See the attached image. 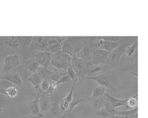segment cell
Returning a JSON list of instances; mask_svg holds the SVG:
<instances>
[{
    "instance_id": "obj_1",
    "label": "cell",
    "mask_w": 148,
    "mask_h": 118,
    "mask_svg": "<svg viewBox=\"0 0 148 118\" xmlns=\"http://www.w3.org/2000/svg\"><path fill=\"white\" fill-rule=\"evenodd\" d=\"M32 36H0V57L18 55L24 60L28 58V50Z\"/></svg>"
},
{
    "instance_id": "obj_2",
    "label": "cell",
    "mask_w": 148,
    "mask_h": 118,
    "mask_svg": "<svg viewBox=\"0 0 148 118\" xmlns=\"http://www.w3.org/2000/svg\"><path fill=\"white\" fill-rule=\"evenodd\" d=\"M87 36H66L61 43L62 53L71 57L77 55L86 43Z\"/></svg>"
},
{
    "instance_id": "obj_3",
    "label": "cell",
    "mask_w": 148,
    "mask_h": 118,
    "mask_svg": "<svg viewBox=\"0 0 148 118\" xmlns=\"http://www.w3.org/2000/svg\"><path fill=\"white\" fill-rule=\"evenodd\" d=\"M89 80L95 81L99 86L110 89L114 92L116 91L115 87L117 85V77L115 72L110 69L96 76H86L83 81Z\"/></svg>"
},
{
    "instance_id": "obj_4",
    "label": "cell",
    "mask_w": 148,
    "mask_h": 118,
    "mask_svg": "<svg viewBox=\"0 0 148 118\" xmlns=\"http://www.w3.org/2000/svg\"><path fill=\"white\" fill-rule=\"evenodd\" d=\"M128 44L126 42H123L117 47L113 49L109 53L108 58L106 61V64L109 68H118L120 58L123 54H125V50Z\"/></svg>"
},
{
    "instance_id": "obj_5",
    "label": "cell",
    "mask_w": 148,
    "mask_h": 118,
    "mask_svg": "<svg viewBox=\"0 0 148 118\" xmlns=\"http://www.w3.org/2000/svg\"><path fill=\"white\" fill-rule=\"evenodd\" d=\"M71 64L75 71L79 81H82L84 78L87 76V70L86 67V62L77 56L72 57Z\"/></svg>"
},
{
    "instance_id": "obj_6",
    "label": "cell",
    "mask_w": 148,
    "mask_h": 118,
    "mask_svg": "<svg viewBox=\"0 0 148 118\" xmlns=\"http://www.w3.org/2000/svg\"><path fill=\"white\" fill-rule=\"evenodd\" d=\"M34 51L49 52L48 43L45 36H32L29 46L28 54Z\"/></svg>"
},
{
    "instance_id": "obj_7",
    "label": "cell",
    "mask_w": 148,
    "mask_h": 118,
    "mask_svg": "<svg viewBox=\"0 0 148 118\" xmlns=\"http://www.w3.org/2000/svg\"><path fill=\"white\" fill-rule=\"evenodd\" d=\"M33 57L39 63L40 66L48 68L51 65V56L48 51H34L28 54V59L29 57Z\"/></svg>"
},
{
    "instance_id": "obj_8",
    "label": "cell",
    "mask_w": 148,
    "mask_h": 118,
    "mask_svg": "<svg viewBox=\"0 0 148 118\" xmlns=\"http://www.w3.org/2000/svg\"><path fill=\"white\" fill-rule=\"evenodd\" d=\"M72 57L65 54H61L59 55L55 56L51 60V65L54 66L57 70L66 71L68 63L71 62Z\"/></svg>"
},
{
    "instance_id": "obj_9",
    "label": "cell",
    "mask_w": 148,
    "mask_h": 118,
    "mask_svg": "<svg viewBox=\"0 0 148 118\" xmlns=\"http://www.w3.org/2000/svg\"><path fill=\"white\" fill-rule=\"evenodd\" d=\"M94 36H87V40L84 47L79 51L81 59L86 62L91 60L92 52L95 47L94 45Z\"/></svg>"
},
{
    "instance_id": "obj_10",
    "label": "cell",
    "mask_w": 148,
    "mask_h": 118,
    "mask_svg": "<svg viewBox=\"0 0 148 118\" xmlns=\"http://www.w3.org/2000/svg\"><path fill=\"white\" fill-rule=\"evenodd\" d=\"M3 60L4 65L2 69V75L8 73L10 70L16 67L20 64V56L15 54L6 56L3 58Z\"/></svg>"
},
{
    "instance_id": "obj_11",
    "label": "cell",
    "mask_w": 148,
    "mask_h": 118,
    "mask_svg": "<svg viewBox=\"0 0 148 118\" xmlns=\"http://www.w3.org/2000/svg\"><path fill=\"white\" fill-rule=\"evenodd\" d=\"M109 53L103 49L94 48L91 59V65L106 64Z\"/></svg>"
},
{
    "instance_id": "obj_12",
    "label": "cell",
    "mask_w": 148,
    "mask_h": 118,
    "mask_svg": "<svg viewBox=\"0 0 148 118\" xmlns=\"http://www.w3.org/2000/svg\"><path fill=\"white\" fill-rule=\"evenodd\" d=\"M106 101L104 94L95 99L88 101L87 107L88 112L92 115H94L96 112L104 107Z\"/></svg>"
},
{
    "instance_id": "obj_13",
    "label": "cell",
    "mask_w": 148,
    "mask_h": 118,
    "mask_svg": "<svg viewBox=\"0 0 148 118\" xmlns=\"http://www.w3.org/2000/svg\"><path fill=\"white\" fill-rule=\"evenodd\" d=\"M40 113H44L48 112L52 106V98L50 94L40 92L39 99Z\"/></svg>"
},
{
    "instance_id": "obj_14",
    "label": "cell",
    "mask_w": 148,
    "mask_h": 118,
    "mask_svg": "<svg viewBox=\"0 0 148 118\" xmlns=\"http://www.w3.org/2000/svg\"><path fill=\"white\" fill-rule=\"evenodd\" d=\"M123 42V40H121L116 42L105 41L103 40H98L97 38V40L95 43V48L103 49L110 53Z\"/></svg>"
},
{
    "instance_id": "obj_15",
    "label": "cell",
    "mask_w": 148,
    "mask_h": 118,
    "mask_svg": "<svg viewBox=\"0 0 148 118\" xmlns=\"http://www.w3.org/2000/svg\"><path fill=\"white\" fill-rule=\"evenodd\" d=\"M105 96L106 97V100L108 101L112 106L114 108L119 107L125 106L126 108V109L128 108L127 105V102L128 98L126 99H116L115 97L112 96L107 91H106L104 93Z\"/></svg>"
},
{
    "instance_id": "obj_16",
    "label": "cell",
    "mask_w": 148,
    "mask_h": 118,
    "mask_svg": "<svg viewBox=\"0 0 148 118\" xmlns=\"http://www.w3.org/2000/svg\"><path fill=\"white\" fill-rule=\"evenodd\" d=\"M0 80L8 81L17 86H20L22 85L23 81L20 75L18 72L8 73L2 75L0 76Z\"/></svg>"
},
{
    "instance_id": "obj_17",
    "label": "cell",
    "mask_w": 148,
    "mask_h": 118,
    "mask_svg": "<svg viewBox=\"0 0 148 118\" xmlns=\"http://www.w3.org/2000/svg\"><path fill=\"white\" fill-rule=\"evenodd\" d=\"M109 67L106 64L91 65L87 68V76H96L108 71Z\"/></svg>"
},
{
    "instance_id": "obj_18",
    "label": "cell",
    "mask_w": 148,
    "mask_h": 118,
    "mask_svg": "<svg viewBox=\"0 0 148 118\" xmlns=\"http://www.w3.org/2000/svg\"><path fill=\"white\" fill-rule=\"evenodd\" d=\"M39 62L33 57H29L27 60H25V68L27 70L33 73L37 72L38 68L40 67Z\"/></svg>"
},
{
    "instance_id": "obj_19",
    "label": "cell",
    "mask_w": 148,
    "mask_h": 118,
    "mask_svg": "<svg viewBox=\"0 0 148 118\" xmlns=\"http://www.w3.org/2000/svg\"><path fill=\"white\" fill-rule=\"evenodd\" d=\"M40 92H37L36 96L33 100L29 102L28 104V108L31 113L32 115H37L40 113L39 105V99Z\"/></svg>"
},
{
    "instance_id": "obj_20",
    "label": "cell",
    "mask_w": 148,
    "mask_h": 118,
    "mask_svg": "<svg viewBox=\"0 0 148 118\" xmlns=\"http://www.w3.org/2000/svg\"><path fill=\"white\" fill-rule=\"evenodd\" d=\"M43 79V78H41L37 73H36L33 74V75L28 78V81L33 85L34 88L37 90V92H40V85Z\"/></svg>"
},
{
    "instance_id": "obj_21",
    "label": "cell",
    "mask_w": 148,
    "mask_h": 118,
    "mask_svg": "<svg viewBox=\"0 0 148 118\" xmlns=\"http://www.w3.org/2000/svg\"><path fill=\"white\" fill-rule=\"evenodd\" d=\"M106 89V88L99 85L95 87L92 91V94L87 99V101L92 100L103 95Z\"/></svg>"
},
{
    "instance_id": "obj_22",
    "label": "cell",
    "mask_w": 148,
    "mask_h": 118,
    "mask_svg": "<svg viewBox=\"0 0 148 118\" xmlns=\"http://www.w3.org/2000/svg\"><path fill=\"white\" fill-rule=\"evenodd\" d=\"M66 74L67 73L66 72H60L59 70L55 69V70L53 71L51 74L47 77V79L49 82H57L63 75Z\"/></svg>"
},
{
    "instance_id": "obj_23",
    "label": "cell",
    "mask_w": 148,
    "mask_h": 118,
    "mask_svg": "<svg viewBox=\"0 0 148 118\" xmlns=\"http://www.w3.org/2000/svg\"><path fill=\"white\" fill-rule=\"evenodd\" d=\"M0 92L2 94L5 95L12 98H15L18 94L17 88L14 86H10L6 89H1Z\"/></svg>"
},
{
    "instance_id": "obj_24",
    "label": "cell",
    "mask_w": 148,
    "mask_h": 118,
    "mask_svg": "<svg viewBox=\"0 0 148 118\" xmlns=\"http://www.w3.org/2000/svg\"><path fill=\"white\" fill-rule=\"evenodd\" d=\"M86 101V99L83 98H76L73 99L72 101L69 103V108L66 111V113L68 114H71L73 110L79 104L85 102Z\"/></svg>"
},
{
    "instance_id": "obj_25",
    "label": "cell",
    "mask_w": 148,
    "mask_h": 118,
    "mask_svg": "<svg viewBox=\"0 0 148 118\" xmlns=\"http://www.w3.org/2000/svg\"><path fill=\"white\" fill-rule=\"evenodd\" d=\"M61 43L57 42L48 45L49 52L53 53L55 56H58L62 54V46Z\"/></svg>"
},
{
    "instance_id": "obj_26",
    "label": "cell",
    "mask_w": 148,
    "mask_h": 118,
    "mask_svg": "<svg viewBox=\"0 0 148 118\" xmlns=\"http://www.w3.org/2000/svg\"><path fill=\"white\" fill-rule=\"evenodd\" d=\"M66 71L67 74L69 75L71 80L72 81L73 84L74 85L76 82L78 81L79 80L77 74L71 64V62L68 63V67Z\"/></svg>"
},
{
    "instance_id": "obj_27",
    "label": "cell",
    "mask_w": 148,
    "mask_h": 118,
    "mask_svg": "<svg viewBox=\"0 0 148 118\" xmlns=\"http://www.w3.org/2000/svg\"><path fill=\"white\" fill-rule=\"evenodd\" d=\"M52 72L53 71L49 70L47 68L40 66L36 73L43 79H47V77L51 74Z\"/></svg>"
},
{
    "instance_id": "obj_28",
    "label": "cell",
    "mask_w": 148,
    "mask_h": 118,
    "mask_svg": "<svg viewBox=\"0 0 148 118\" xmlns=\"http://www.w3.org/2000/svg\"><path fill=\"white\" fill-rule=\"evenodd\" d=\"M138 106L133 109L130 110H117L116 115L129 117L138 112Z\"/></svg>"
},
{
    "instance_id": "obj_29",
    "label": "cell",
    "mask_w": 148,
    "mask_h": 118,
    "mask_svg": "<svg viewBox=\"0 0 148 118\" xmlns=\"http://www.w3.org/2000/svg\"><path fill=\"white\" fill-rule=\"evenodd\" d=\"M137 48L138 43L137 42L134 43L132 45H128L125 47V54H126L128 56H130L134 54Z\"/></svg>"
},
{
    "instance_id": "obj_30",
    "label": "cell",
    "mask_w": 148,
    "mask_h": 118,
    "mask_svg": "<svg viewBox=\"0 0 148 118\" xmlns=\"http://www.w3.org/2000/svg\"><path fill=\"white\" fill-rule=\"evenodd\" d=\"M69 102H66L64 99V98H63V96H61L59 104V109L61 112V114L66 112L69 108Z\"/></svg>"
},
{
    "instance_id": "obj_31",
    "label": "cell",
    "mask_w": 148,
    "mask_h": 118,
    "mask_svg": "<svg viewBox=\"0 0 148 118\" xmlns=\"http://www.w3.org/2000/svg\"><path fill=\"white\" fill-rule=\"evenodd\" d=\"M138 95L137 94L134 95L132 97H129L128 98V101L127 102V105L128 108H134L137 107L138 101L137 100V98Z\"/></svg>"
},
{
    "instance_id": "obj_32",
    "label": "cell",
    "mask_w": 148,
    "mask_h": 118,
    "mask_svg": "<svg viewBox=\"0 0 148 118\" xmlns=\"http://www.w3.org/2000/svg\"><path fill=\"white\" fill-rule=\"evenodd\" d=\"M120 37L117 36H97L98 40H103L105 41L114 42L119 41Z\"/></svg>"
},
{
    "instance_id": "obj_33",
    "label": "cell",
    "mask_w": 148,
    "mask_h": 118,
    "mask_svg": "<svg viewBox=\"0 0 148 118\" xmlns=\"http://www.w3.org/2000/svg\"><path fill=\"white\" fill-rule=\"evenodd\" d=\"M104 107L107 112L111 115H116L118 110L116 109V108H113L108 101L106 100V101Z\"/></svg>"
},
{
    "instance_id": "obj_34",
    "label": "cell",
    "mask_w": 148,
    "mask_h": 118,
    "mask_svg": "<svg viewBox=\"0 0 148 118\" xmlns=\"http://www.w3.org/2000/svg\"><path fill=\"white\" fill-rule=\"evenodd\" d=\"M94 115L103 118L105 117H107V116H110L111 115L107 112V111L106 109L104 107L102 108L96 112Z\"/></svg>"
},
{
    "instance_id": "obj_35",
    "label": "cell",
    "mask_w": 148,
    "mask_h": 118,
    "mask_svg": "<svg viewBox=\"0 0 148 118\" xmlns=\"http://www.w3.org/2000/svg\"><path fill=\"white\" fill-rule=\"evenodd\" d=\"M50 87V82L47 79H43L40 85V92H46Z\"/></svg>"
},
{
    "instance_id": "obj_36",
    "label": "cell",
    "mask_w": 148,
    "mask_h": 118,
    "mask_svg": "<svg viewBox=\"0 0 148 118\" xmlns=\"http://www.w3.org/2000/svg\"><path fill=\"white\" fill-rule=\"evenodd\" d=\"M71 80V78L69 77V75L66 74L65 75H63L60 80L57 82V84L59 86L60 84H64L65 85L66 84H67L68 82H70V81Z\"/></svg>"
},
{
    "instance_id": "obj_37",
    "label": "cell",
    "mask_w": 148,
    "mask_h": 118,
    "mask_svg": "<svg viewBox=\"0 0 148 118\" xmlns=\"http://www.w3.org/2000/svg\"><path fill=\"white\" fill-rule=\"evenodd\" d=\"M74 85L73 84L70 93H69V94H68L67 95H66L65 98H64V99L66 102H69V103L72 101L73 99V92L74 88Z\"/></svg>"
},
{
    "instance_id": "obj_38",
    "label": "cell",
    "mask_w": 148,
    "mask_h": 118,
    "mask_svg": "<svg viewBox=\"0 0 148 118\" xmlns=\"http://www.w3.org/2000/svg\"><path fill=\"white\" fill-rule=\"evenodd\" d=\"M70 115H71L68 114L66 112H65L60 115H58L57 118H69Z\"/></svg>"
},
{
    "instance_id": "obj_39",
    "label": "cell",
    "mask_w": 148,
    "mask_h": 118,
    "mask_svg": "<svg viewBox=\"0 0 148 118\" xmlns=\"http://www.w3.org/2000/svg\"><path fill=\"white\" fill-rule=\"evenodd\" d=\"M21 118H38V115L32 114H31L30 115H25V116H21Z\"/></svg>"
},
{
    "instance_id": "obj_40",
    "label": "cell",
    "mask_w": 148,
    "mask_h": 118,
    "mask_svg": "<svg viewBox=\"0 0 148 118\" xmlns=\"http://www.w3.org/2000/svg\"><path fill=\"white\" fill-rule=\"evenodd\" d=\"M3 65H4V62H3V59L0 57V76H1L2 75Z\"/></svg>"
},
{
    "instance_id": "obj_41",
    "label": "cell",
    "mask_w": 148,
    "mask_h": 118,
    "mask_svg": "<svg viewBox=\"0 0 148 118\" xmlns=\"http://www.w3.org/2000/svg\"><path fill=\"white\" fill-rule=\"evenodd\" d=\"M112 118H127L128 117L119 115H110Z\"/></svg>"
},
{
    "instance_id": "obj_42",
    "label": "cell",
    "mask_w": 148,
    "mask_h": 118,
    "mask_svg": "<svg viewBox=\"0 0 148 118\" xmlns=\"http://www.w3.org/2000/svg\"><path fill=\"white\" fill-rule=\"evenodd\" d=\"M37 115H38V118H46L44 114L42 113H39L37 114Z\"/></svg>"
},
{
    "instance_id": "obj_43",
    "label": "cell",
    "mask_w": 148,
    "mask_h": 118,
    "mask_svg": "<svg viewBox=\"0 0 148 118\" xmlns=\"http://www.w3.org/2000/svg\"><path fill=\"white\" fill-rule=\"evenodd\" d=\"M112 118V117H111L110 115V116H107V117H105V118Z\"/></svg>"
}]
</instances>
